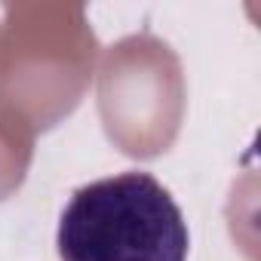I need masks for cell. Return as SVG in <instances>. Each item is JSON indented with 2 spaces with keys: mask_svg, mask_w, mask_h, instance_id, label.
I'll list each match as a JSON object with an SVG mask.
<instances>
[{
  "mask_svg": "<svg viewBox=\"0 0 261 261\" xmlns=\"http://www.w3.org/2000/svg\"><path fill=\"white\" fill-rule=\"evenodd\" d=\"M56 246L62 261H188L191 230L151 172L129 169L71 194Z\"/></svg>",
  "mask_w": 261,
  "mask_h": 261,
  "instance_id": "1",
  "label": "cell"
}]
</instances>
